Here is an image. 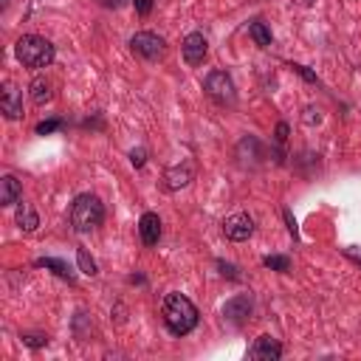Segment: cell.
Returning <instances> with one entry per match:
<instances>
[{
	"mask_svg": "<svg viewBox=\"0 0 361 361\" xmlns=\"http://www.w3.org/2000/svg\"><path fill=\"white\" fill-rule=\"evenodd\" d=\"M180 51H183L186 65L197 68V65H203V59H206V54H209V42H206V37H203L200 31H192V34L183 37Z\"/></svg>",
	"mask_w": 361,
	"mask_h": 361,
	"instance_id": "obj_6",
	"label": "cell"
},
{
	"mask_svg": "<svg viewBox=\"0 0 361 361\" xmlns=\"http://www.w3.org/2000/svg\"><path fill=\"white\" fill-rule=\"evenodd\" d=\"M248 313H251V299H248V296H234V299H228L226 307H223V316H226L228 322H234V324H243V322L248 319Z\"/></svg>",
	"mask_w": 361,
	"mask_h": 361,
	"instance_id": "obj_11",
	"label": "cell"
},
{
	"mask_svg": "<svg viewBox=\"0 0 361 361\" xmlns=\"http://www.w3.org/2000/svg\"><path fill=\"white\" fill-rule=\"evenodd\" d=\"M37 265H39V268H54V274H56V276H62V279H73V271H71V268H68V262H62V259L42 257V259H37Z\"/></svg>",
	"mask_w": 361,
	"mask_h": 361,
	"instance_id": "obj_17",
	"label": "cell"
},
{
	"mask_svg": "<svg viewBox=\"0 0 361 361\" xmlns=\"http://www.w3.org/2000/svg\"><path fill=\"white\" fill-rule=\"evenodd\" d=\"M285 138H288V124H285V121H279V124H276V141L282 144Z\"/></svg>",
	"mask_w": 361,
	"mask_h": 361,
	"instance_id": "obj_24",
	"label": "cell"
},
{
	"mask_svg": "<svg viewBox=\"0 0 361 361\" xmlns=\"http://www.w3.org/2000/svg\"><path fill=\"white\" fill-rule=\"evenodd\" d=\"M248 37H251L259 48H268V45H271V31H268V25H265V23H259V20L248 25Z\"/></svg>",
	"mask_w": 361,
	"mask_h": 361,
	"instance_id": "obj_16",
	"label": "cell"
},
{
	"mask_svg": "<svg viewBox=\"0 0 361 361\" xmlns=\"http://www.w3.org/2000/svg\"><path fill=\"white\" fill-rule=\"evenodd\" d=\"M14 220H17V226H20V231H37V226H39V217H37V212L28 206V203H20L17 206V214H14Z\"/></svg>",
	"mask_w": 361,
	"mask_h": 361,
	"instance_id": "obj_14",
	"label": "cell"
},
{
	"mask_svg": "<svg viewBox=\"0 0 361 361\" xmlns=\"http://www.w3.org/2000/svg\"><path fill=\"white\" fill-rule=\"evenodd\" d=\"M265 265H268V268H276V271H288V268H290L288 257H265Z\"/></svg>",
	"mask_w": 361,
	"mask_h": 361,
	"instance_id": "obj_19",
	"label": "cell"
},
{
	"mask_svg": "<svg viewBox=\"0 0 361 361\" xmlns=\"http://www.w3.org/2000/svg\"><path fill=\"white\" fill-rule=\"evenodd\" d=\"M279 355H282V344L268 333L254 338V344L248 350V358H254V361H279Z\"/></svg>",
	"mask_w": 361,
	"mask_h": 361,
	"instance_id": "obj_8",
	"label": "cell"
},
{
	"mask_svg": "<svg viewBox=\"0 0 361 361\" xmlns=\"http://www.w3.org/2000/svg\"><path fill=\"white\" fill-rule=\"evenodd\" d=\"M130 161H133V166H144L147 152H144V149H133V152H130Z\"/></svg>",
	"mask_w": 361,
	"mask_h": 361,
	"instance_id": "obj_21",
	"label": "cell"
},
{
	"mask_svg": "<svg viewBox=\"0 0 361 361\" xmlns=\"http://www.w3.org/2000/svg\"><path fill=\"white\" fill-rule=\"evenodd\" d=\"M20 195H23V186L17 183V178L14 175H6L0 180V203L3 206H14L20 200Z\"/></svg>",
	"mask_w": 361,
	"mask_h": 361,
	"instance_id": "obj_12",
	"label": "cell"
},
{
	"mask_svg": "<svg viewBox=\"0 0 361 361\" xmlns=\"http://www.w3.org/2000/svg\"><path fill=\"white\" fill-rule=\"evenodd\" d=\"M56 127H62V121H59V118L39 121V124H37V133H39V135H45V133H51V130H56Z\"/></svg>",
	"mask_w": 361,
	"mask_h": 361,
	"instance_id": "obj_20",
	"label": "cell"
},
{
	"mask_svg": "<svg viewBox=\"0 0 361 361\" xmlns=\"http://www.w3.org/2000/svg\"><path fill=\"white\" fill-rule=\"evenodd\" d=\"M138 234H141L144 245H158V240H161V217L152 214V212H144L141 220H138Z\"/></svg>",
	"mask_w": 361,
	"mask_h": 361,
	"instance_id": "obj_10",
	"label": "cell"
},
{
	"mask_svg": "<svg viewBox=\"0 0 361 361\" xmlns=\"http://www.w3.org/2000/svg\"><path fill=\"white\" fill-rule=\"evenodd\" d=\"M203 90H206V96L212 99V102H217V104H234V99H237V93H234V82H231V76L226 73V71H212L209 76H206V82H203Z\"/></svg>",
	"mask_w": 361,
	"mask_h": 361,
	"instance_id": "obj_5",
	"label": "cell"
},
{
	"mask_svg": "<svg viewBox=\"0 0 361 361\" xmlns=\"http://www.w3.org/2000/svg\"><path fill=\"white\" fill-rule=\"evenodd\" d=\"M223 234H226L228 240H234V243H243V240H248V237L254 234V220H251L245 212L228 214V217L223 220Z\"/></svg>",
	"mask_w": 361,
	"mask_h": 361,
	"instance_id": "obj_7",
	"label": "cell"
},
{
	"mask_svg": "<svg viewBox=\"0 0 361 361\" xmlns=\"http://www.w3.org/2000/svg\"><path fill=\"white\" fill-rule=\"evenodd\" d=\"M14 54L23 62V68L39 71V68H48L54 62V54L56 51L51 45V39H45V37H39V34H23L14 42Z\"/></svg>",
	"mask_w": 361,
	"mask_h": 361,
	"instance_id": "obj_2",
	"label": "cell"
},
{
	"mask_svg": "<svg viewBox=\"0 0 361 361\" xmlns=\"http://www.w3.org/2000/svg\"><path fill=\"white\" fill-rule=\"evenodd\" d=\"M217 265H220V268H223V274H226V276H231V279H237V276H240V274H237V268H234V265H226V262H217Z\"/></svg>",
	"mask_w": 361,
	"mask_h": 361,
	"instance_id": "obj_25",
	"label": "cell"
},
{
	"mask_svg": "<svg viewBox=\"0 0 361 361\" xmlns=\"http://www.w3.org/2000/svg\"><path fill=\"white\" fill-rule=\"evenodd\" d=\"M28 90H31V99H34V104H48V102L54 99L51 82H48L45 76H37V79L28 85Z\"/></svg>",
	"mask_w": 361,
	"mask_h": 361,
	"instance_id": "obj_15",
	"label": "cell"
},
{
	"mask_svg": "<svg viewBox=\"0 0 361 361\" xmlns=\"http://www.w3.org/2000/svg\"><path fill=\"white\" fill-rule=\"evenodd\" d=\"M0 110H3V116H6L8 121L23 118V93H20L11 82L3 85V93H0Z\"/></svg>",
	"mask_w": 361,
	"mask_h": 361,
	"instance_id": "obj_9",
	"label": "cell"
},
{
	"mask_svg": "<svg viewBox=\"0 0 361 361\" xmlns=\"http://www.w3.org/2000/svg\"><path fill=\"white\" fill-rule=\"evenodd\" d=\"M130 51H133L135 56L147 59V62H158V59L166 56V42H164V37H158V34H152V31H138V34H133V39H130Z\"/></svg>",
	"mask_w": 361,
	"mask_h": 361,
	"instance_id": "obj_4",
	"label": "cell"
},
{
	"mask_svg": "<svg viewBox=\"0 0 361 361\" xmlns=\"http://www.w3.org/2000/svg\"><path fill=\"white\" fill-rule=\"evenodd\" d=\"M96 3H99V6H104V8H118L124 0H96Z\"/></svg>",
	"mask_w": 361,
	"mask_h": 361,
	"instance_id": "obj_26",
	"label": "cell"
},
{
	"mask_svg": "<svg viewBox=\"0 0 361 361\" xmlns=\"http://www.w3.org/2000/svg\"><path fill=\"white\" fill-rule=\"evenodd\" d=\"M133 3H135V11H138V14H149L155 0H133Z\"/></svg>",
	"mask_w": 361,
	"mask_h": 361,
	"instance_id": "obj_22",
	"label": "cell"
},
{
	"mask_svg": "<svg viewBox=\"0 0 361 361\" xmlns=\"http://www.w3.org/2000/svg\"><path fill=\"white\" fill-rule=\"evenodd\" d=\"M161 313H164V324L172 336H186L197 327V307L183 293H169L164 299Z\"/></svg>",
	"mask_w": 361,
	"mask_h": 361,
	"instance_id": "obj_1",
	"label": "cell"
},
{
	"mask_svg": "<svg viewBox=\"0 0 361 361\" xmlns=\"http://www.w3.org/2000/svg\"><path fill=\"white\" fill-rule=\"evenodd\" d=\"M76 262H79V271H82V274H90V276L96 274V262H93V257H90L85 248L76 251Z\"/></svg>",
	"mask_w": 361,
	"mask_h": 361,
	"instance_id": "obj_18",
	"label": "cell"
},
{
	"mask_svg": "<svg viewBox=\"0 0 361 361\" xmlns=\"http://www.w3.org/2000/svg\"><path fill=\"white\" fill-rule=\"evenodd\" d=\"M25 338V344H31V347H39V344H48V338L45 336H23Z\"/></svg>",
	"mask_w": 361,
	"mask_h": 361,
	"instance_id": "obj_23",
	"label": "cell"
},
{
	"mask_svg": "<svg viewBox=\"0 0 361 361\" xmlns=\"http://www.w3.org/2000/svg\"><path fill=\"white\" fill-rule=\"evenodd\" d=\"M0 3H3V6H8V0H0Z\"/></svg>",
	"mask_w": 361,
	"mask_h": 361,
	"instance_id": "obj_27",
	"label": "cell"
},
{
	"mask_svg": "<svg viewBox=\"0 0 361 361\" xmlns=\"http://www.w3.org/2000/svg\"><path fill=\"white\" fill-rule=\"evenodd\" d=\"M104 220V206L96 195H79L71 206V226L76 231H93Z\"/></svg>",
	"mask_w": 361,
	"mask_h": 361,
	"instance_id": "obj_3",
	"label": "cell"
},
{
	"mask_svg": "<svg viewBox=\"0 0 361 361\" xmlns=\"http://www.w3.org/2000/svg\"><path fill=\"white\" fill-rule=\"evenodd\" d=\"M166 189H178V186H186L189 180H192V164L186 161L183 166H172V169H166Z\"/></svg>",
	"mask_w": 361,
	"mask_h": 361,
	"instance_id": "obj_13",
	"label": "cell"
}]
</instances>
